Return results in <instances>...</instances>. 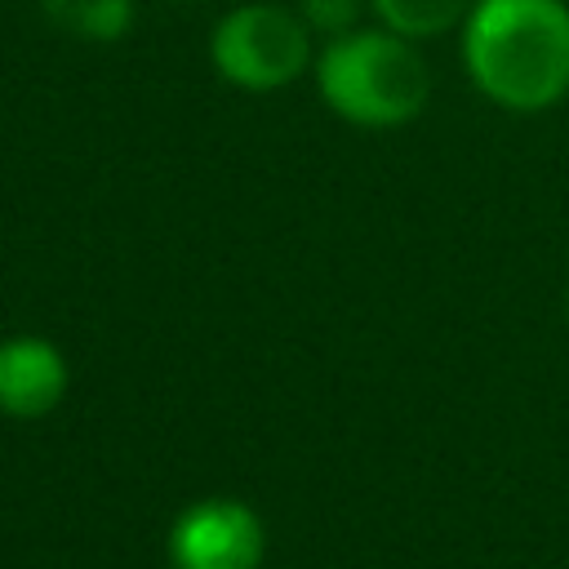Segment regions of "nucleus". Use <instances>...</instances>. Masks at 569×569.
Segmentation results:
<instances>
[{
	"mask_svg": "<svg viewBox=\"0 0 569 569\" xmlns=\"http://www.w3.org/2000/svg\"><path fill=\"white\" fill-rule=\"evenodd\" d=\"M378 22L405 40H431L462 22L476 0H369Z\"/></svg>",
	"mask_w": 569,
	"mask_h": 569,
	"instance_id": "7",
	"label": "nucleus"
},
{
	"mask_svg": "<svg viewBox=\"0 0 569 569\" xmlns=\"http://www.w3.org/2000/svg\"><path fill=\"white\" fill-rule=\"evenodd\" d=\"M209 62L244 93H276L311 67V27L271 0L236 4L209 31Z\"/></svg>",
	"mask_w": 569,
	"mask_h": 569,
	"instance_id": "3",
	"label": "nucleus"
},
{
	"mask_svg": "<svg viewBox=\"0 0 569 569\" xmlns=\"http://www.w3.org/2000/svg\"><path fill=\"white\" fill-rule=\"evenodd\" d=\"M462 67L502 111L538 116L569 98V4L476 0L462 18Z\"/></svg>",
	"mask_w": 569,
	"mask_h": 569,
	"instance_id": "1",
	"label": "nucleus"
},
{
	"mask_svg": "<svg viewBox=\"0 0 569 569\" xmlns=\"http://www.w3.org/2000/svg\"><path fill=\"white\" fill-rule=\"evenodd\" d=\"M67 356L40 333L0 338V413L18 422H36L53 413L67 396Z\"/></svg>",
	"mask_w": 569,
	"mask_h": 569,
	"instance_id": "5",
	"label": "nucleus"
},
{
	"mask_svg": "<svg viewBox=\"0 0 569 569\" xmlns=\"http://www.w3.org/2000/svg\"><path fill=\"white\" fill-rule=\"evenodd\" d=\"M44 18L71 40L116 44L133 27V0H40Z\"/></svg>",
	"mask_w": 569,
	"mask_h": 569,
	"instance_id": "6",
	"label": "nucleus"
},
{
	"mask_svg": "<svg viewBox=\"0 0 569 569\" xmlns=\"http://www.w3.org/2000/svg\"><path fill=\"white\" fill-rule=\"evenodd\" d=\"M360 9H365V0H298L302 22H307L316 36H325V40L356 31Z\"/></svg>",
	"mask_w": 569,
	"mask_h": 569,
	"instance_id": "8",
	"label": "nucleus"
},
{
	"mask_svg": "<svg viewBox=\"0 0 569 569\" xmlns=\"http://www.w3.org/2000/svg\"><path fill=\"white\" fill-rule=\"evenodd\" d=\"M311 71L325 107L360 129H400L431 98V71L418 40L387 27H356L325 40Z\"/></svg>",
	"mask_w": 569,
	"mask_h": 569,
	"instance_id": "2",
	"label": "nucleus"
},
{
	"mask_svg": "<svg viewBox=\"0 0 569 569\" xmlns=\"http://www.w3.org/2000/svg\"><path fill=\"white\" fill-rule=\"evenodd\" d=\"M267 556V529L240 498H200L169 529L173 569H258Z\"/></svg>",
	"mask_w": 569,
	"mask_h": 569,
	"instance_id": "4",
	"label": "nucleus"
}]
</instances>
